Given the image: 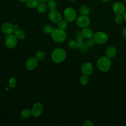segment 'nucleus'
<instances>
[{
	"instance_id": "nucleus-38",
	"label": "nucleus",
	"mask_w": 126,
	"mask_h": 126,
	"mask_svg": "<svg viewBox=\"0 0 126 126\" xmlns=\"http://www.w3.org/2000/svg\"></svg>"
},
{
	"instance_id": "nucleus-13",
	"label": "nucleus",
	"mask_w": 126,
	"mask_h": 126,
	"mask_svg": "<svg viewBox=\"0 0 126 126\" xmlns=\"http://www.w3.org/2000/svg\"><path fill=\"white\" fill-rule=\"evenodd\" d=\"M38 60L34 57H31L26 62V67L29 70H33L37 66Z\"/></svg>"
},
{
	"instance_id": "nucleus-15",
	"label": "nucleus",
	"mask_w": 126,
	"mask_h": 126,
	"mask_svg": "<svg viewBox=\"0 0 126 126\" xmlns=\"http://www.w3.org/2000/svg\"><path fill=\"white\" fill-rule=\"evenodd\" d=\"M117 54L116 48L114 46H109L107 48L105 51L106 56L109 58L114 57Z\"/></svg>"
},
{
	"instance_id": "nucleus-9",
	"label": "nucleus",
	"mask_w": 126,
	"mask_h": 126,
	"mask_svg": "<svg viewBox=\"0 0 126 126\" xmlns=\"http://www.w3.org/2000/svg\"><path fill=\"white\" fill-rule=\"evenodd\" d=\"M1 29L2 32L6 34H12L15 30L14 26L10 23H3L1 26Z\"/></svg>"
},
{
	"instance_id": "nucleus-1",
	"label": "nucleus",
	"mask_w": 126,
	"mask_h": 126,
	"mask_svg": "<svg viewBox=\"0 0 126 126\" xmlns=\"http://www.w3.org/2000/svg\"><path fill=\"white\" fill-rule=\"evenodd\" d=\"M66 56V54L65 50L62 48H57L55 49L51 54L52 61L57 63L63 62L65 59Z\"/></svg>"
},
{
	"instance_id": "nucleus-25",
	"label": "nucleus",
	"mask_w": 126,
	"mask_h": 126,
	"mask_svg": "<svg viewBox=\"0 0 126 126\" xmlns=\"http://www.w3.org/2000/svg\"><path fill=\"white\" fill-rule=\"evenodd\" d=\"M54 28L50 25H46L43 28L44 32L46 33H51L54 30Z\"/></svg>"
},
{
	"instance_id": "nucleus-24",
	"label": "nucleus",
	"mask_w": 126,
	"mask_h": 126,
	"mask_svg": "<svg viewBox=\"0 0 126 126\" xmlns=\"http://www.w3.org/2000/svg\"><path fill=\"white\" fill-rule=\"evenodd\" d=\"M45 57L44 53L42 51H39L36 52L35 54V58L38 61H42Z\"/></svg>"
},
{
	"instance_id": "nucleus-11",
	"label": "nucleus",
	"mask_w": 126,
	"mask_h": 126,
	"mask_svg": "<svg viewBox=\"0 0 126 126\" xmlns=\"http://www.w3.org/2000/svg\"><path fill=\"white\" fill-rule=\"evenodd\" d=\"M49 19L53 23H58L62 20L61 14L55 10L51 11L48 14Z\"/></svg>"
},
{
	"instance_id": "nucleus-8",
	"label": "nucleus",
	"mask_w": 126,
	"mask_h": 126,
	"mask_svg": "<svg viewBox=\"0 0 126 126\" xmlns=\"http://www.w3.org/2000/svg\"><path fill=\"white\" fill-rule=\"evenodd\" d=\"M90 19L87 16L81 15L77 19V24L81 28L87 27L90 24Z\"/></svg>"
},
{
	"instance_id": "nucleus-2",
	"label": "nucleus",
	"mask_w": 126,
	"mask_h": 126,
	"mask_svg": "<svg viewBox=\"0 0 126 126\" xmlns=\"http://www.w3.org/2000/svg\"><path fill=\"white\" fill-rule=\"evenodd\" d=\"M97 67L102 72L108 71L111 67V61L109 58L103 56L99 58L97 61Z\"/></svg>"
},
{
	"instance_id": "nucleus-19",
	"label": "nucleus",
	"mask_w": 126,
	"mask_h": 126,
	"mask_svg": "<svg viewBox=\"0 0 126 126\" xmlns=\"http://www.w3.org/2000/svg\"><path fill=\"white\" fill-rule=\"evenodd\" d=\"M80 13L81 15L83 16H87L90 12V9L88 6L86 5H82L79 9Z\"/></svg>"
},
{
	"instance_id": "nucleus-20",
	"label": "nucleus",
	"mask_w": 126,
	"mask_h": 126,
	"mask_svg": "<svg viewBox=\"0 0 126 126\" xmlns=\"http://www.w3.org/2000/svg\"><path fill=\"white\" fill-rule=\"evenodd\" d=\"M37 10L40 13H44L47 9V6L45 2H39L37 5Z\"/></svg>"
},
{
	"instance_id": "nucleus-12",
	"label": "nucleus",
	"mask_w": 126,
	"mask_h": 126,
	"mask_svg": "<svg viewBox=\"0 0 126 126\" xmlns=\"http://www.w3.org/2000/svg\"><path fill=\"white\" fill-rule=\"evenodd\" d=\"M113 11L117 14L119 15H122L125 12V6L120 2H116L113 7Z\"/></svg>"
},
{
	"instance_id": "nucleus-31",
	"label": "nucleus",
	"mask_w": 126,
	"mask_h": 126,
	"mask_svg": "<svg viewBox=\"0 0 126 126\" xmlns=\"http://www.w3.org/2000/svg\"><path fill=\"white\" fill-rule=\"evenodd\" d=\"M123 35L124 37L126 39V27L125 28L123 31Z\"/></svg>"
},
{
	"instance_id": "nucleus-33",
	"label": "nucleus",
	"mask_w": 126,
	"mask_h": 126,
	"mask_svg": "<svg viewBox=\"0 0 126 126\" xmlns=\"http://www.w3.org/2000/svg\"><path fill=\"white\" fill-rule=\"evenodd\" d=\"M48 0H39L40 2H46V1H48Z\"/></svg>"
},
{
	"instance_id": "nucleus-35",
	"label": "nucleus",
	"mask_w": 126,
	"mask_h": 126,
	"mask_svg": "<svg viewBox=\"0 0 126 126\" xmlns=\"http://www.w3.org/2000/svg\"><path fill=\"white\" fill-rule=\"evenodd\" d=\"M19 1H21V2H26V1H27L28 0H19Z\"/></svg>"
},
{
	"instance_id": "nucleus-22",
	"label": "nucleus",
	"mask_w": 126,
	"mask_h": 126,
	"mask_svg": "<svg viewBox=\"0 0 126 126\" xmlns=\"http://www.w3.org/2000/svg\"><path fill=\"white\" fill-rule=\"evenodd\" d=\"M47 6L50 10L52 11V10H54L56 9L57 5L56 2L55 0H51L48 2V6Z\"/></svg>"
},
{
	"instance_id": "nucleus-28",
	"label": "nucleus",
	"mask_w": 126,
	"mask_h": 126,
	"mask_svg": "<svg viewBox=\"0 0 126 126\" xmlns=\"http://www.w3.org/2000/svg\"><path fill=\"white\" fill-rule=\"evenodd\" d=\"M123 20H124L123 17V16H122V15L117 14V15L115 18V22L118 24H121L123 22Z\"/></svg>"
},
{
	"instance_id": "nucleus-14",
	"label": "nucleus",
	"mask_w": 126,
	"mask_h": 126,
	"mask_svg": "<svg viewBox=\"0 0 126 126\" xmlns=\"http://www.w3.org/2000/svg\"><path fill=\"white\" fill-rule=\"evenodd\" d=\"M81 34L83 37L88 39L91 38H93L94 35V32L92 31V30L87 27L83 28V29L81 31Z\"/></svg>"
},
{
	"instance_id": "nucleus-3",
	"label": "nucleus",
	"mask_w": 126,
	"mask_h": 126,
	"mask_svg": "<svg viewBox=\"0 0 126 126\" xmlns=\"http://www.w3.org/2000/svg\"><path fill=\"white\" fill-rule=\"evenodd\" d=\"M53 39L56 42H62L66 38V34L64 30L59 28L54 29L51 33Z\"/></svg>"
},
{
	"instance_id": "nucleus-10",
	"label": "nucleus",
	"mask_w": 126,
	"mask_h": 126,
	"mask_svg": "<svg viewBox=\"0 0 126 126\" xmlns=\"http://www.w3.org/2000/svg\"><path fill=\"white\" fill-rule=\"evenodd\" d=\"M94 69V67L91 63H85L81 66V71L83 74L89 75H90Z\"/></svg>"
},
{
	"instance_id": "nucleus-27",
	"label": "nucleus",
	"mask_w": 126,
	"mask_h": 126,
	"mask_svg": "<svg viewBox=\"0 0 126 126\" xmlns=\"http://www.w3.org/2000/svg\"><path fill=\"white\" fill-rule=\"evenodd\" d=\"M95 43V41L93 38L88 39L86 42V46L88 47H92L94 46Z\"/></svg>"
},
{
	"instance_id": "nucleus-32",
	"label": "nucleus",
	"mask_w": 126,
	"mask_h": 126,
	"mask_svg": "<svg viewBox=\"0 0 126 126\" xmlns=\"http://www.w3.org/2000/svg\"><path fill=\"white\" fill-rule=\"evenodd\" d=\"M123 19L126 22V12H125L123 14Z\"/></svg>"
},
{
	"instance_id": "nucleus-26",
	"label": "nucleus",
	"mask_w": 126,
	"mask_h": 126,
	"mask_svg": "<svg viewBox=\"0 0 126 126\" xmlns=\"http://www.w3.org/2000/svg\"><path fill=\"white\" fill-rule=\"evenodd\" d=\"M69 47L71 49H76L78 47V43L77 41L75 40H70L68 43Z\"/></svg>"
},
{
	"instance_id": "nucleus-29",
	"label": "nucleus",
	"mask_w": 126,
	"mask_h": 126,
	"mask_svg": "<svg viewBox=\"0 0 126 126\" xmlns=\"http://www.w3.org/2000/svg\"><path fill=\"white\" fill-rule=\"evenodd\" d=\"M9 86L11 88H14L16 84V80L14 77H12L9 80Z\"/></svg>"
},
{
	"instance_id": "nucleus-5",
	"label": "nucleus",
	"mask_w": 126,
	"mask_h": 126,
	"mask_svg": "<svg viewBox=\"0 0 126 126\" xmlns=\"http://www.w3.org/2000/svg\"><path fill=\"white\" fill-rule=\"evenodd\" d=\"M63 15L65 20L69 22L74 21L76 17L75 11L71 7L66 8L63 12Z\"/></svg>"
},
{
	"instance_id": "nucleus-7",
	"label": "nucleus",
	"mask_w": 126,
	"mask_h": 126,
	"mask_svg": "<svg viewBox=\"0 0 126 126\" xmlns=\"http://www.w3.org/2000/svg\"><path fill=\"white\" fill-rule=\"evenodd\" d=\"M43 110L44 107L42 103L40 102L35 103L31 110L32 116L34 117H39L42 114Z\"/></svg>"
},
{
	"instance_id": "nucleus-36",
	"label": "nucleus",
	"mask_w": 126,
	"mask_h": 126,
	"mask_svg": "<svg viewBox=\"0 0 126 126\" xmlns=\"http://www.w3.org/2000/svg\"><path fill=\"white\" fill-rule=\"evenodd\" d=\"M101 0L103 1H104V2H108V1H110V0Z\"/></svg>"
},
{
	"instance_id": "nucleus-6",
	"label": "nucleus",
	"mask_w": 126,
	"mask_h": 126,
	"mask_svg": "<svg viewBox=\"0 0 126 126\" xmlns=\"http://www.w3.org/2000/svg\"><path fill=\"white\" fill-rule=\"evenodd\" d=\"M17 43V38L14 34H8L5 39V44L6 46L10 49L14 48Z\"/></svg>"
},
{
	"instance_id": "nucleus-30",
	"label": "nucleus",
	"mask_w": 126,
	"mask_h": 126,
	"mask_svg": "<svg viewBox=\"0 0 126 126\" xmlns=\"http://www.w3.org/2000/svg\"><path fill=\"white\" fill-rule=\"evenodd\" d=\"M83 126H93L94 124H93V123L91 121L88 120L84 122Z\"/></svg>"
},
{
	"instance_id": "nucleus-17",
	"label": "nucleus",
	"mask_w": 126,
	"mask_h": 126,
	"mask_svg": "<svg viewBox=\"0 0 126 126\" xmlns=\"http://www.w3.org/2000/svg\"><path fill=\"white\" fill-rule=\"evenodd\" d=\"M20 115L23 118L28 119L32 115V111L29 109H24L21 111Z\"/></svg>"
},
{
	"instance_id": "nucleus-16",
	"label": "nucleus",
	"mask_w": 126,
	"mask_h": 126,
	"mask_svg": "<svg viewBox=\"0 0 126 126\" xmlns=\"http://www.w3.org/2000/svg\"><path fill=\"white\" fill-rule=\"evenodd\" d=\"M14 34L16 37L20 40L24 39L26 37V33L25 32L21 29H16L14 32Z\"/></svg>"
},
{
	"instance_id": "nucleus-4",
	"label": "nucleus",
	"mask_w": 126,
	"mask_h": 126,
	"mask_svg": "<svg viewBox=\"0 0 126 126\" xmlns=\"http://www.w3.org/2000/svg\"><path fill=\"white\" fill-rule=\"evenodd\" d=\"M93 38L95 43L98 44H103L105 43L108 39V35L103 32H98L94 35Z\"/></svg>"
},
{
	"instance_id": "nucleus-23",
	"label": "nucleus",
	"mask_w": 126,
	"mask_h": 126,
	"mask_svg": "<svg viewBox=\"0 0 126 126\" xmlns=\"http://www.w3.org/2000/svg\"><path fill=\"white\" fill-rule=\"evenodd\" d=\"M89 81V78L87 75H83L80 78V83L82 85H87Z\"/></svg>"
},
{
	"instance_id": "nucleus-34",
	"label": "nucleus",
	"mask_w": 126,
	"mask_h": 126,
	"mask_svg": "<svg viewBox=\"0 0 126 126\" xmlns=\"http://www.w3.org/2000/svg\"><path fill=\"white\" fill-rule=\"evenodd\" d=\"M14 28H15V30H16V29H18V26L17 25H15L14 26Z\"/></svg>"
},
{
	"instance_id": "nucleus-37",
	"label": "nucleus",
	"mask_w": 126,
	"mask_h": 126,
	"mask_svg": "<svg viewBox=\"0 0 126 126\" xmlns=\"http://www.w3.org/2000/svg\"><path fill=\"white\" fill-rule=\"evenodd\" d=\"M70 0V1H74L75 0Z\"/></svg>"
},
{
	"instance_id": "nucleus-18",
	"label": "nucleus",
	"mask_w": 126,
	"mask_h": 126,
	"mask_svg": "<svg viewBox=\"0 0 126 126\" xmlns=\"http://www.w3.org/2000/svg\"><path fill=\"white\" fill-rule=\"evenodd\" d=\"M39 2V0H28L26 5L29 8H34L37 7Z\"/></svg>"
},
{
	"instance_id": "nucleus-21",
	"label": "nucleus",
	"mask_w": 126,
	"mask_h": 126,
	"mask_svg": "<svg viewBox=\"0 0 126 126\" xmlns=\"http://www.w3.org/2000/svg\"><path fill=\"white\" fill-rule=\"evenodd\" d=\"M67 27V22L65 20H61L58 22V28L61 30H64Z\"/></svg>"
}]
</instances>
